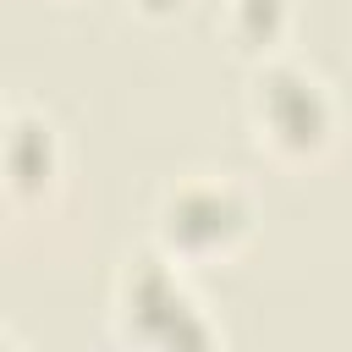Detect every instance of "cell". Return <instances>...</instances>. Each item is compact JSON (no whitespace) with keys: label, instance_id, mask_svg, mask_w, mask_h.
Wrapping results in <instances>:
<instances>
[{"label":"cell","instance_id":"6da1fadb","mask_svg":"<svg viewBox=\"0 0 352 352\" xmlns=\"http://www.w3.org/2000/svg\"><path fill=\"white\" fill-rule=\"evenodd\" d=\"M110 330L126 346H214L226 341V330L209 319L204 297L187 280V264H176L170 253H138L126 258V270L116 275V297H110Z\"/></svg>","mask_w":352,"mask_h":352},{"label":"cell","instance_id":"7a4b0ae2","mask_svg":"<svg viewBox=\"0 0 352 352\" xmlns=\"http://www.w3.org/2000/svg\"><path fill=\"white\" fill-rule=\"evenodd\" d=\"M253 220H258V209L242 182L198 170V176H182L176 187H165V198L154 209V248L187 270L220 264L253 236Z\"/></svg>","mask_w":352,"mask_h":352},{"label":"cell","instance_id":"3957f363","mask_svg":"<svg viewBox=\"0 0 352 352\" xmlns=\"http://www.w3.org/2000/svg\"><path fill=\"white\" fill-rule=\"evenodd\" d=\"M248 121H253L258 148L280 160H308L336 132L330 82L302 60H264L248 88Z\"/></svg>","mask_w":352,"mask_h":352},{"label":"cell","instance_id":"277c9868","mask_svg":"<svg viewBox=\"0 0 352 352\" xmlns=\"http://www.w3.org/2000/svg\"><path fill=\"white\" fill-rule=\"evenodd\" d=\"M60 176V138L44 116L16 110L0 121V187L22 204L44 198Z\"/></svg>","mask_w":352,"mask_h":352},{"label":"cell","instance_id":"5b68a950","mask_svg":"<svg viewBox=\"0 0 352 352\" xmlns=\"http://www.w3.org/2000/svg\"><path fill=\"white\" fill-rule=\"evenodd\" d=\"M286 16H292V0H231L226 6V22L248 50H275Z\"/></svg>","mask_w":352,"mask_h":352},{"label":"cell","instance_id":"8992f818","mask_svg":"<svg viewBox=\"0 0 352 352\" xmlns=\"http://www.w3.org/2000/svg\"><path fill=\"white\" fill-rule=\"evenodd\" d=\"M0 121H6V116H0Z\"/></svg>","mask_w":352,"mask_h":352}]
</instances>
